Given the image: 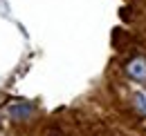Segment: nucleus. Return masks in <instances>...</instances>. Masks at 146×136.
<instances>
[{"mask_svg": "<svg viewBox=\"0 0 146 136\" xmlns=\"http://www.w3.org/2000/svg\"><path fill=\"white\" fill-rule=\"evenodd\" d=\"M126 74L130 76V78H133V80H139V83H144V80H146V58L137 56V58L128 60V65H126Z\"/></svg>", "mask_w": 146, "mask_h": 136, "instance_id": "f257e3e1", "label": "nucleus"}, {"mask_svg": "<svg viewBox=\"0 0 146 136\" xmlns=\"http://www.w3.org/2000/svg\"><path fill=\"white\" fill-rule=\"evenodd\" d=\"M135 107H137V109L146 116V92H144V89L135 92Z\"/></svg>", "mask_w": 146, "mask_h": 136, "instance_id": "f03ea898", "label": "nucleus"}]
</instances>
